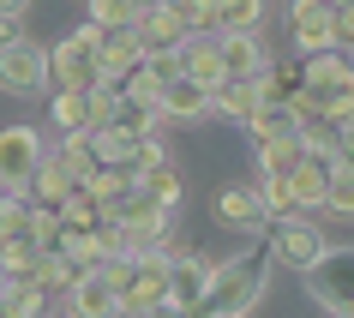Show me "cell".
Returning a JSON list of instances; mask_svg holds the SVG:
<instances>
[{
    "instance_id": "obj_5",
    "label": "cell",
    "mask_w": 354,
    "mask_h": 318,
    "mask_svg": "<svg viewBox=\"0 0 354 318\" xmlns=\"http://www.w3.org/2000/svg\"><path fill=\"white\" fill-rule=\"evenodd\" d=\"M48 162V138L37 127H0V180L6 187H30V174Z\"/></svg>"
},
{
    "instance_id": "obj_31",
    "label": "cell",
    "mask_w": 354,
    "mask_h": 318,
    "mask_svg": "<svg viewBox=\"0 0 354 318\" xmlns=\"http://www.w3.org/2000/svg\"><path fill=\"white\" fill-rule=\"evenodd\" d=\"M37 246L24 241V234H12V241H0V270H6V282H30V270H37Z\"/></svg>"
},
{
    "instance_id": "obj_11",
    "label": "cell",
    "mask_w": 354,
    "mask_h": 318,
    "mask_svg": "<svg viewBox=\"0 0 354 318\" xmlns=\"http://www.w3.org/2000/svg\"><path fill=\"white\" fill-rule=\"evenodd\" d=\"M216 223L234 228V234H259V228H270V216H264V205H259V187H252V180L223 187V192H216Z\"/></svg>"
},
{
    "instance_id": "obj_33",
    "label": "cell",
    "mask_w": 354,
    "mask_h": 318,
    "mask_svg": "<svg viewBox=\"0 0 354 318\" xmlns=\"http://www.w3.org/2000/svg\"><path fill=\"white\" fill-rule=\"evenodd\" d=\"M174 12H180V24H187L192 37H223L216 30V0H168Z\"/></svg>"
},
{
    "instance_id": "obj_9",
    "label": "cell",
    "mask_w": 354,
    "mask_h": 318,
    "mask_svg": "<svg viewBox=\"0 0 354 318\" xmlns=\"http://www.w3.org/2000/svg\"><path fill=\"white\" fill-rule=\"evenodd\" d=\"M168 300V259H132V282L120 294V318H145Z\"/></svg>"
},
{
    "instance_id": "obj_48",
    "label": "cell",
    "mask_w": 354,
    "mask_h": 318,
    "mask_svg": "<svg viewBox=\"0 0 354 318\" xmlns=\"http://www.w3.org/2000/svg\"><path fill=\"white\" fill-rule=\"evenodd\" d=\"M0 192H6V180H0Z\"/></svg>"
},
{
    "instance_id": "obj_4",
    "label": "cell",
    "mask_w": 354,
    "mask_h": 318,
    "mask_svg": "<svg viewBox=\"0 0 354 318\" xmlns=\"http://www.w3.org/2000/svg\"><path fill=\"white\" fill-rule=\"evenodd\" d=\"M0 91H6V96H42V91H55V84H48V42H37V37L6 42V48H0Z\"/></svg>"
},
{
    "instance_id": "obj_21",
    "label": "cell",
    "mask_w": 354,
    "mask_h": 318,
    "mask_svg": "<svg viewBox=\"0 0 354 318\" xmlns=\"http://www.w3.org/2000/svg\"><path fill=\"white\" fill-rule=\"evenodd\" d=\"M48 127L66 132H91V91H48Z\"/></svg>"
},
{
    "instance_id": "obj_32",
    "label": "cell",
    "mask_w": 354,
    "mask_h": 318,
    "mask_svg": "<svg viewBox=\"0 0 354 318\" xmlns=\"http://www.w3.org/2000/svg\"><path fill=\"white\" fill-rule=\"evenodd\" d=\"M30 282H37V288H48V294H66V288L78 282V270H73L66 259H60V252H42V259H37V270H30Z\"/></svg>"
},
{
    "instance_id": "obj_30",
    "label": "cell",
    "mask_w": 354,
    "mask_h": 318,
    "mask_svg": "<svg viewBox=\"0 0 354 318\" xmlns=\"http://www.w3.org/2000/svg\"><path fill=\"white\" fill-rule=\"evenodd\" d=\"M216 30H264V0H216Z\"/></svg>"
},
{
    "instance_id": "obj_18",
    "label": "cell",
    "mask_w": 354,
    "mask_h": 318,
    "mask_svg": "<svg viewBox=\"0 0 354 318\" xmlns=\"http://www.w3.org/2000/svg\"><path fill=\"white\" fill-rule=\"evenodd\" d=\"M73 187H78V180L66 174V162H60L55 150H48V162H42V169L30 174V187H24V192H30V205H48V210H60L66 198H73Z\"/></svg>"
},
{
    "instance_id": "obj_28",
    "label": "cell",
    "mask_w": 354,
    "mask_h": 318,
    "mask_svg": "<svg viewBox=\"0 0 354 318\" xmlns=\"http://www.w3.org/2000/svg\"><path fill=\"white\" fill-rule=\"evenodd\" d=\"M138 0H84V19L91 24H102V30H132L138 24Z\"/></svg>"
},
{
    "instance_id": "obj_12",
    "label": "cell",
    "mask_w": 354,
    "mask_h": 318,
    "mask_svg": "<svg viewBox=\"0 0 354 318\" xmlns=\"http://www.w3.org/2000/svg\"><path fill=\"white\" fill-rule=\"evenodd\" d=\"M288 109H295L300 120H330V127L342 132V127H354V84H336V91H313V84H300Z\"/></svg>"
},
{
    "instance_id": "obj_41",
    "label": "cell",
    "mask_w": 354,
    "mask_h": 318,
    "mask_svg": "<svg viewBox=\"0 0 354 318\" xmlns=\"http://www.w3.org/2000/svg\"><path fill=\"white\" fill-rule=\"evenodd\" d=\"M336 156H342V169H354V127L336 132Z\"/></svg>"
},
{
    "instance_id": "obj_49",
    "label": "cell",
    "mask_w": 354,
    "mask_h": 318,
    "mask_svg": "<svg viewBox=\"0 0 354 318\" xmlns=\"http://www.w3.org/2000/svg\"><path fill=\"white\" fill-rule=\"evenodd\" d=\"M342 318H354V312H342Z\"/></svg>"
},
{
    "instance_id": "obj_13",
    "label": "cell",
    "mask_w": 354,
    "mask_h": 318,
    "mask_svg": "<svg viewBox=\"0 0 354 318\" xmlns=\"http://www.w3.org/2000/svg\"><path fill=\"white\" fill-rule=\"evenodd\" d=\"M162 114H168V127H198V120H210L216 114V91H205L198 78H174L162 91Z\"/></svg>"
},
{
    "instance_id": "obj_3",
    "label": "cell",
    "mask_w": 354,
    "mask_h": 318,
    "mask_svg": "<svg viewBox=\"0 0 354 318\" xmlns=\"http://www.w3.org/2000/svg\"><path fill=\"white\" fill-rule=\"evenodd\" d=\"M300 282L324 312H354V246H324L313 270H300Z\"/></svg>"
},
{
    "instance_id": "obj_36",
    "label": "cell",
    "mask_w": 354,
    "mask_h": 318,
    "mask_svg": "<svg viewBox=\"0 0 354 318\" xmlns=\"http://www.w3.org/2000/svg\"><path fill=\"white\" fill-rule=\"evenodd\" d=\"M60 223H66V228H96V223H102V205H96L84 187H73V198L60 205Z\"/></svg>"
},
{
    "instance_id": "obj_10",
    "label": "cell",
    "mask_w": 354,
    "mask_h": 318,
    "mask_svg": "<svg viewBox=\"0 0 354 318\" xmlns=\"http://www.w3.org/2000/svg\"><path fill=\"white\" fill-rule=\"evenodd\" d=\"M132 37L145 42V55H174V48H187V24H180V12L168 6V0H156V6H145L138 12V24H132Z\"/></svg>"
},
{
    "instance_id": "obj_29",
    "label": "cell",
    "mask_w": 354,
    "mask_h": 318,
    "mask_svg": "<svg viewBox=\"0 0 354 318\" xmlns=\"http://www.w3.org/2000/svg\"><path fill=\"white\" fill-rule=\"evenodd\" d=\"M55 156L66 162V174H73V180H91V174L102 169V162H96V150H91V132H66Z\"/></svg>"
},
{
    "instance_id": "obj_26",
    "label": "cell",
    "mask_w": 354,
    "mask_h": 318,
    "mask_svg": "<svg viewBox=\"0 0 354 318\" xmlns=\"http://www.w3.org/2000/svg\"><path fill=\"white\" fill-rule=\"evenodd\" d=\"M246 132H252V144H264V138H295V132H300V114L288 109V102H264V109L252 114V127H246Z\"/></svg>"
},
{
    "instance_id": "obj_14",
    "label": "cell",
    "mask_w": 354,
    "mask_h": 318,
    "mask_svg": "<svg viewBox=\"0 0 354 318\" xmlns=\"http://www.w3.org/2000/svg\"><path fill=\"white\" fill-rule=\"evenodd\" d=\"M216 48H223V73L228 78H259L270 66L264 30H228V37H216Z\"/></svg>"
},
{
    "instance_id": "obj_16",
    "label": "cell",
    "mask_w": 354,
    "mask_h": 318,
    "mask_svg": "<svg viewBox=\"0 0 354 318\" xmlns=\"http://www.w3.org/2000/svg\"><path fill=\"white\" fill-rule=\"evenodd\" d=\"M96 60H102V84H127V78L145 66V42L132 37V30H109Z\"/></svg>"
},
{
    "instance_id": "obj_40",
    "label": "cell",
    "mask_w": 354,
    "mask_h": 318,
    "mask_svg": "<svg viewBox=\"0 0 354 318\" xmlns=\"http://www.w3.org/2000/svg\"><path fill=\"white\" fill-rule=\"evenodd\" d=\"M336 48H354V0L336 6Z\"/></svg>"
},
{
    "instance_id": "obj_37",
    "label": "cell",
    "mask_w": 354,
    "mask_h": 318,
    "mask_svg": "<svg viewBox=\"0 0 354 318\" xmlns=\"http://www.w3.org/2000/svg\"><path fill=\"white\" fill-rule=\"evenodd\" d=\"M120 91H127V96H138V102H150V109H162V91H168V84L156 78V66L145 60V66H138V73H132L127 84H120Z\"/></svg>"
},
{
    "instance_id": "obj_27",
    "label": "cell",
    "mask_w": 354,
    "mask_h": 318,
    "mask_svg": "<svg viewBox=\"0 0 354 318\" xmlns=\"http://www.w3.org/2000/svg\"><path fill=\"white\" fill-rule=\"evenodd\" d=\"M24 241L37 246V252H60V241H66V223H60V210L30 205V216H24Z\"/></svg>"
},
{
    "instance_id": "obj_39",
    "label": "cell",
    "mask_w": 354,
    "mask_h": 318,
    "mask_svg": "<svg viewBox=\"0 0 354 318\" xmlns=\"http://www.w3.org/2000/svg\"><path fill=\"white\" fill-rule=\"evenodd\" d=\"M102 277L114 282V294H127V282H132V259H127V252H114V259L102 264Z\"/></svg>"
},
{
    "instance_id": "obj_19",
    "label": "cell",
    "mask_w": 354,
    "mask_h": 318,
    "mask_svg": "<svg viewBox=\"0 0 354 318\" xmlns=\"http://www.w3.org/2000/svg\"><path fill=\"white\" fill-rule=\"evenodd\" d=\"M300 73H306L313 91H336V84H354V55L348 48H324V55L300 60Z\"/></svg>"
},
{
    "instance_id": "obj_42",
    "label": "cell",
    "mask_w": 354,
    "mask_h": 318,
    "mask_svg": "<svg viewBox=\"0 0 354 318\" xmlns=\"http://www.w3.org/2000/svg\"><path fill=\"white\" fill-rule=\"evenodd\" d=\"M24 12H30V0H0V19H12V24H19Z\"/></svg>"
},
{
    "instance_id": "obj_6",
    "label": "cell",
    "mask_w": 354,
    "mask_h": 318,
    "mask_svg": "<svg viewBox=\"0 0 354 318\" xmlns=\"http://www.w3.org/2000/svg\"><path fill=\"white\" fill-rule=\"evenodd\" d=\"M318 252H324V228L313 216H288V223L270 228V259L288 264V270H313Z\"/></svg>"
},
{
    "instance_id": "obj_17",
    "label": "cell",
    "mask_w": 354,
    "mask_h": 318,
    "mask_svg": "<svg viewBox=\"0 0 354 318\" xmlns=\"http://www.w3.org/2000/svg\"><path fill=\"white\" fill-rule=\"evenodd\" d=\"M180 66H187V78H198L205 91H223V84H228L216 37H187V48H180Z\"/></svg>"
},
{
    "instance_id": "obj_8",
    "label": "cell",
    "mask_w": 354,
    "mask_h": 318,
    "mask_svg": "<svg viewBox=\"0 0 354 318\" xmlns=\"http://www.w3.org/2000/svg\"><path fill=\"white\" fill-rule=\"evenodd\" d=\"M288 30H295L300 60L324 55V48H336V6H324V0H288Z\"/></svg>"
},
{
    "instance_id": "obj_46",
    "label": "cell",
    "mask_w": 354,
    "mask_h": 318,
    "mask_svg": "<svg viewBox=\"0 0 354 318\" xmlns=\"http://www.w3.org/2000/svg\"><path fill=\"white\" fill-rule=\"evenodd\" d=\"M0 300H6V270H0Z\"/></svg>"
},
{
    "instance_id": "obj_43",
    "label": "cell",
    "mask_w": 354,
    "mask_h": 318,
    "mask_svg": "<svg viewBox=\"0 0 354 318\" xmlns=\"http://www.w3.org/2000/svg\"><path fill=\"white\" fill-rule=\"evenodd\" d=\"M145 318H192V312H180V306H168V300H162V306H156V312H145Z\"/></svg>"
},
{
    "instance_id": "obj_2",
    "label": "cell",
    "mask_w": 354,
    "mask_h": 318,
    "mask_svg": "<svg viewBox=\"0 0 354 318\" xmlns=\"http://www.w3.org/2000/svg\"><path fill=\"white\" fill-rule=\"evenodd\" d=\"M102 37H109L102 24L78 19L73 30L48 48V84H55V91H96V84H102V60H96L102 55Z\"/></svg>"
},
{
    "instance_id": "obj_22",
    "label": "cell",
    "mask_w": 354,
    "mask_h": 318,
    "mask_svg": "<svg viewBox=\"0 0 354 318\" xmlns=\"http://www.w3.org/2000/svg\"><path fill=\"white\" fill-rule=\"evenodd\" d=\"M132 187L150 192L162 210H180V174H174V162H150V169H132Z\"/></svg>"
},
{
    "instance_id": "obj_50",
    "label": "cell",
    "mask_w": 354,
    "mask_h": 318,
    "mask_svg": "<svg viewBox=\"0 0 354 318\" xmlns=\"http://www.w3.org/2000/svg\"><path fill=\"white\" fill-rule=\"evenodd\" d=\"M0 318H6V312H0Z\"/></svg>"
},
{
    "instance_id": "obj_24",
    "label": "cell",
    "mask_w": 354,
    "mask_h": 318,
    "mask_svg": "<svg viewBox=\"0 0 354 318\" xmlns=\"http://www.w3.org/2000/svg\"><path fill=\"white\" fill-rule=\"evenodd\" d=\"M0 312H6V318H48V312H55V294L37 288V282H6Z\"/></svg>"
},
{
    "instance_id": "obj_34",
    "label": "cell",
    "mask_w": 354,
    "mask_h": 318,
    "mask_svg": "<svg viewBox=\"0 0 354 318\" xmlns=\"http://www.w3.org/2000/svg\"><path fill=\"white\" fill-rule=\"evenodd\" d=\"M78 187L91 192L96 205H114V198H120V192H132V169H96L91 180H78Z\"/></svg>"
},
{
    "instance_id": "obj_15",
    "label": "cell",
    "mask_w": 354,
    "mask_h": 318,
    "mask_svg": "<svg viewBox=\"0 0 354 318\" xmlns=\"http://www.w3.org/2000/svg\"><path fill=\"white\" fill-rule=\"evenodd\" d=\"M66 306L78 318H120V294H114V282L102 270H78V282L66 288Z\"/></svg>"
},
{
    "instance_id": "obj_20",
    "label": "cell",
    "mask_w": 354,
    "mask_h": 318,
    "mask_svg": "<svg viewBox=\"0 0 354 318\" xmlns=\"http://www.w3.org/2000/svg\"><path fill=\"white\" fill-rule=\"evenodd\" d=\"M259 84L252 78H228L223 91H216V114H223L228 127H252V114H259Z\"/></svg>"
},
{
    "instance_id": "obj_47",
    "label": "cell",
    "mask_w": 354,
    "mask_h": 318,
    "mask_svg": "<svg viewBox=\"0 0 354 318\" xmlns=\"http://www.w3.org/2000/svg\"><path fill=\"white\" fill-rule=\"evenodd\" d=\"M324 6H348V0H324Z\"/></svg>"
},
{
    "instance_id": "obj_38",
    "label": "cell",
    "mask_w": 354,
    "mask_h": 318,
    "mask_svg": "<svg viewBox=\"0 0 354 318\" xmlns=\"http://www.w3.org/2000/svg\"><path fill=\"white\" fill-rule=\"evenodd\" d=\"M114 96H120V84H96L91 91V127H109L114 120Z\"/></svg>"
},
{
    "instance_id": "obj_1",
    "label": "cell",
    "mask_w": 354,
    "mask_h": 318,
    "mask_svg": "<svg viewBox=\"0 0 354 318\" xmlns=\"http://www.w3.org/2000/svg\"><path fill=\"white\" fill-rule=\"evenodd\" d=\"M270 252H234V259H216V277H210V294L205 306L192 318H246V312H259V300L264 288H270Z\"/></svg>"
},
{
    "instance_id": "obj_25",
    "label": "cell",
    "mask_w": 354,
    "mask_h": 318,
    "mask_svg": "<svg viewBox=\"0 0 354 318\" xmlns=\"http://www.w3.org/2000/svg\"><path fill=\"white\" fill-rule=\"evenodd\" d=\"M252 187H259V205H264V216H270V228L288 223V216H300L295 192H288V174H259Z\"/></svg>"
},
{
    "instance_id": "obj_45",
    "label": "cell",
    "mask_w": 354,
    "mask_h": 318,
    "mask_svg": "<svg viewBox=\"0 0 354 318\" xmlns=\"http://www.w3.org/2000/svg\"><path fill=\"white\" fill-rule=\"evenodd\" d=\"M48 318H78V312H73V306H55V312H48Z\"/></svg>"
},
{
    "instance_id": "obj_7",
    "label": "cell",
    "mask_w": 354,
    "mask_h": 318,
    "mask_svg": "<svg viewBox=\"0 0 354 318\" xmlns=\"http://www.w3.org/2000/svg\"><path fill=\"white\" fill-rule=\"evenodd\" d=\"M210 277H216V259H205V252H174L168 259V306L198 312L205 294H210Z\"/></svg>"
},
{
    "instance_id": "obj_35",
    "label": "cell",
    "mask_w": 354,
    "mask_h": 318,
    "mask_svg": "<svg viewBox=\"0 0 354 318\" xmlns=\"http://www.w3.org/2000/svg\"><path fill=\"white\" fill-rule=\"evenodd\" d=\"M324 216H342V223H354V169H336V174H330Z\"/></svg>"
},
{
    "instance_id": "obj_23",
    "label": "cell",
    "mask_w": 354,
    "mask_h": 318,
    "mask_svg": "<svg viewBox=\"0 0 354 318\" xmlns=\"http://www.w3.org/2000/svg\"><path fill=\"white\" fill-rule=\"evenodd\" d=\"M300 156H306V144L295 138H264V144H252V162H259V174H295Z\"/></svg>"
},
{
    "instance_id": "obj_44",
    "label": "cell",
    "mask_w": 354,
    "mask_h": 318,
    "mask_svg": "<svg viewBox=\"0 0 354 318\" xmlns=\"http://www.w3.org/2000/svg\"><path fill=\"white\" fill-rule=\"evenodd\" d=\"M6 42H19V30H12V19H0V48H6Z\"/></svg>"
}]
</instances>
